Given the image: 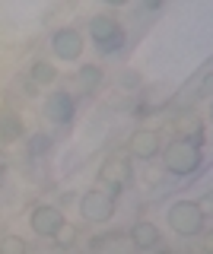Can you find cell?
Wrapping results in <instances>:
<instances>
[{
  "label": "cell",
  "instance_id": "6da1fadb",
  "mask_svg": "<svg viewBox=\"0 0 213 254\" xmlns=\"http://www.w3.org/2000/svg\"><path fill=\"white\" fill-rule=\"evenodd\" d=\"M201 165V149L194 140H172L165 146V169L172 175H191Z\"/></svg>",
  "mask_w": 213,
  "mask_h": 254
},
{
  "label": "cell",
  "instance_id": "7a4b0ae2",
  "mask_svg": "<svg viewBox=\"0 0 213 254\" xmlns=\"http://www.w3.org/2000/svg\"><path fill=\"white\" fill-rule=\"evenodd\" d=\"M89 35H92V42L99 45L102 54H115V51L124 48V29L115 16H92Z\"/></svg>",
  "mask_w": 213,
  "mask_h": 254
},
{
  "label": "cell",
  "instance_id": "3957f363",
  "mask_svg": "<svg viewBox=\"0 0 213 254\" xmlns=\"http://www.w3.org/2000/svg\"><path fill=\"white\" fill-rule=\"evenodd\" d=\"M169 226L178 235H197L204 229V210L194 200H178L169 210Z\"/></svg>",
  "mask_w": 213,
  "mask_h": 254
},
{
  "label": "cell",
  "instance_id": "277c9868",
  "mask_svg": "<svg viewBox=\"0 0 213 254\" xmlns=\"http://www.w3.org/2000/svg\"><path fill=\"white\" fill-rule=\"evenodd\" d=\"M80 213H83V219H89V222H105L115 213V194H108V190H102V188L86 190L80 197Z\"/></svg>",
  "mask_w": 213,
  "mask_h": 254
},
{
  "label": "cell",
  "instance_id": "5b68a950",
  "mask_svg": "<svg viewBox=\"0 0 213 254\" xmlns=\"http://www.w3.org/2000/svg\"><path fill=\"white\" fill-rule=\"evenodd\" d=\"M99 178H102V185L108 188V194H115V197H118L124 188L131 185V178H134L131 162H128L124 156H112V159H105V162H102Z\"/></svg>",
  "mask_w": 213,
  "mask_h": 254
},
{
  "label": "cell",
  "instance_id": "8992f818",
  "mask_svg": "<svg viewBox=\"0 0 213 254\" xmlns=\"http://www.w3.org/2000/svg\"><path fill=\"white\" fill-rule=\"evenodd\" d=\"M51 51L61 61H76L83 54V35L76 29H58L51 35Z\"/></svg>",
  "mask_w": 213,
  "mask_h": 254
},
{
  "label": "cell",
  "instance_id": "52a82bcc",
  "mask_svg": "<svg viewBox=\"0 0 213 254\" xmlns=\"http://www.w3.org/2000/svg\"><path fill=\"white\" fill-rule=\"evenodd\" d=\"M73 111H76V99L70 92H51L45 99V118L54 124H70L73 121Z\"/></svg>",
  "mask_w": 213,
  "mask_h": 254
},
{
  "label": "cell",
  "instance_id": "ba28073f",
  "mask_svg": "<svg viewBox=\"0 0 213 254\" xmlns=\"http://www.w3.org/2000/svg\"><path fill=\"white\" fill-rule=\"evenodd\" d=\"M29 226H32L38 235L51 238L61 226H64V213H61L58 206H35L32 216H29Z\"/></svg>",
  "mask_w": 213,
  "mask_h": 254
},
{
  "label": "cell",
  "instance_id": "9c48e42d",
  "mask_svg": "<svg viewBox=\"0 0 213 254\" xmlns=\"http://www.w3.org/2000/svg\"><path fill=\"white\" fill-rule=\"evenodd\" d=\"M128 149L137 159H153L159 153V133L156 130H134L131 140H128Z\"/></svg>",
  "mask_w": 213,
  "mask_h": 254
},
{
  "label": "cell",
  "instance_id": "30bf717a",
  "mask_svg": "<svg viewBox=\"0 0 213 254\" xmlns=\"http://www.w3.org/2000/svg\"><path fill=\"white\" fill-rule=\"evenodd\" d=\"M102 67H96V64H83L80 67V73H76V92H83V95H92L102 86Z\"/></svg>",
  "mask_w": 213,
  "mask_h": 254
},
{
  "label": "cell",
  "instance_id": "8fae6325",
  "mask_svg": "<svg viewBox=\"0 0 213 254\" xmlns=\"http://www.w3.org/2000/svg\"><path fill=\"white\" fill-rule=\"evenodd\" d=\"M159 229H156V222H137V226L131 229V245L134 248H153V245H159Z\"/></svg>",
  "mask_w": 213,
  "mask_h": 254
},
{
  "label": "cell",
  "instance_id": "7c38bea8",
  "mask_svg": "<svg viewBox=\"0 0 213 254\" xmlns=\"http://www.w3.org/2000/svg\"><path fill=\"white\" fill-rule=\"evenodd\" d=\"M22 137V121L10 111H0V140H19Z\"/></svg>",
  "mask_w": 213,
  "mask_h": 254
},
{
  "label": "cell",
  "instance_id": "4fadbf2b",
  "mask_svg": "<svg viewBox=\"0 0 213 254\" xmlns=\"http://www.w3.org/2000/svg\"><path fill=\"white\" fill-rule=\"evenodd\" d=\"M29 76H32L35 83H42V86H45V83H54V76H58V70H54L48 61H35L32 67H29Z\"/></svg>",
  "mask_w": 213,
  "mask_h": 254
},
{
  "label": "cell",
  "instance_id": "5bb4252c",
  "mask_svg": "<svg viewBox=\"0 0 213 254\" xmlns=\"http://www.w3.org/2000/svg\"><path fill=\"white\" fill-rule=\"evenodd\" d=\"M29 156H45V153H51V137L48 133H32V137H29Z\"/></svg>",
  "mask_w": 213,
  "mask_h": 254
},
{
  "label": "cell",
  "instance_id": "9a60e30c",
  "mask_svg": "<svg viewBox=\"0 0 213 254\" xmlns=\"http://www.w3.org/2000/svg\"><path fill=\"white\" fill-rule=\"evenodd\" d=\"M26 242H22L19 235H6V238H0V254H26Z\"/></svg>",
  "mask_w": 213,
  "mask_h": 254
},
{
  "label": "cell",
  "instance_id": "2e32d148",
  "mask_svg": "<svg viewBox=\"0 0 213 254\" xmlns=\"http://www.w3.org/2000/svg\"><path fill=\"white\" fill-rule=\"evenodd\" d=\"M51 238H54V245H61V248H70V245L76 242V229L64 222V226H61V229H58V232H54Z\"/></svg>",
  "mask_w": 213,
  "mask_h": 254
},
{
  "label": "cell",
  "instance_id": "e0dca14e",
  "mask_svg": "<svg viewBox=\"0 0 213 254\" xmlns=\"http://www.w3.org/2000/svg\"><path fill=\"white\" fill-rule=\"evenodd\" d=\"M118 86H121V89H137V86H140V73H137V70H124L121 79H118Z\"/></svg>",
  "mask_w": 213,
  "mask_h": 254
},
{
  "label": "cell",
  "instance_id": "ac0fdd59",
  "mask_svg": "<svg viewBox=\"0 0 213 254\" xmlns=\"http://www.w3.org/2000/svg\"><path fill=\"white\" fill-rule=\"evenodd\" d=\"M143 6H146V10H159L162 0H143Z\"/></svg>",
  "mask_w": 213,
  "mask_h": 254
},
{
  "label": "cell",
  "instance_id": "d6986e66",
  "mask_svg": "<svg viewBox=\"0 0 213 254\" xmlns=\"http://www.w3.org/2000/svg\"><path fill=\"white\" fill-rule=\"evenodd\" d=\"M105 3H112V6H121V3H128V0H105Z\"/></svg>",
  "mask_w": 213,
  "mask_h": 254
},
{
  "label": "cell",
  "instance_id": "ffe728a7",
  "mask_svg": "<svg viewBox=\"0 0 213 254\" xmlns=\"http://www.w3.org/2000/svg\"><path fill=\"white\" fill-rule=\"evenodd\" d=\"M159 254H169V251H159Z\"/></svg>",
  "mask_w": 213,
  "mask_h": 254
}]
</instances>
